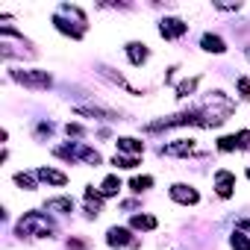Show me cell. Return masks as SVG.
Listing matches in <instances>:
<instances>
[{"mask_svg": "<svg viewBox=\"0 0 250 250\" xmlns=\"http://www.w3.org/2000/svg\"><path fill=\"white\" fill-rule=\"evenodd\" d=\"M229 112H232V100L224 97L221 91H212L203 103V127H218L221 121H227Z\"/></svg>", "mask_w": 250, "mask_h": 250, "instance_id": "obj_1", "label": "cell"}, {"mask_svg": "<svg viewBox=\"0 0 250 250\" xmlns=\"http://www.w3.org/2000/svg\"><path fill=\"white\" fill-rule=\"evenodd\" d=\"M18 229L24 232V235H39V238H50L53 232H56V227L47 221V215H42V212H27L21 221H18Z\"/></svg>", "mask_w": 250, "mask_h": 250, "instance_id": "obj_2", "label": "cell"}, {"mask_svg": "<svg viewBox=\"0 0 250 250\" xmlns=\"http://www.w3.org/2000/svg\"><path fill=\"white\" fill-rule=\"evenodd\" d=\"M12 80H18L27 88H47L50 85V74L47 71H12Z\"/></svg>", "mask_w": 250, "mask_h": 250, "instance_id": "obj_3", "label": "cell"}, {"mask_svg": "<svg viewBox=\"0 0 250 250\" xmlns=\"http://www.w3.org/2000/svg\"><path fill=\"white\" fill-rule=\"evenodd\" d=\"M162 153H165V156H200L203 150L197 147V142H194V139H177V142L165 145V147H162Z\"/></svg>", "mask_w": 250, "mask_h": 250, "instance_id": "obj_4", "label": "cell"}, {"mask_svg": "<svg viewBox=\"0 0 250 250\" xmlns=\"http://www.w3.org/2000/svg\"><path fill=\"white\" fill-rule=\"evenodd\" d=\"M171 197L177 200V203H186V206H194L197 200H200V194L191 188V186H183V183H177V186H171Z\"/></svg>", "mask_w": 250, "mask_h": 250, "instance_id": "obj_5", "label": "cell"}, {"mask_svg": "<svg viewBox=\"0 0 250 250\" xmlns=\"http://www.w3.org/2000/svg\"><path fill=\"white\" fill-rule=\"evenodd\" d=\"M186 24L180 21V18H165L162 24H159V33L165 36V39H180V36H186Z\"/></svg>", "mask_w": 250, "mask_h": 250, "instance_id": "obj_6", "label": "cell"}, {"mask_svg": "<svg viewBox=\"0 0 250 250\" xmlns=\"http://www.w3.org/2000/svg\"><path fill=\"white\" fill-rule=\"evenodd\" d=\"M215 188H218L221 197H229L232 188H235V177H232L229 171H218V174H215Z\"/></svg>", "mask_w": 250, "mask_h": 250, "instance_id": "obj_7", "label": "cell"}, {"mask_svg": "<svg viewBox=\"0 0 250 250\" xmlns=\"http://www.w3.org/2000/svg\"><path fill=\"white\" fill-rule=\"evenodd\" d=\"M106 241H109L112 247H124V244H136V241L130 238V232H127V229H121V227H112V229H109V235H106Z\"/></svg>", "mask_w": 250, "mask_h": 250, "instance_id": "obj_8", "label": "cell"}, {"mask_svg": "<svg viewBox=\"0 0 250 250\" xmlns=\"http://www.w3.org/2000/svg\"><path fill=\"white\" fill-rule=\"evenodd\" d=\"M127 56H130L133 65H145L147 62V47L139 44V42H133V44H127Z\"/></svg>", "mask_w": 250, "mask_h": 250, "instance_id": "obj_9", "label": "cell"}, {"mask_svg": "<svg viewBox=\"0 0 250 250\" xmlns=\"http://www.w3.org/2000/svg\"><path fill=\"white\" fill-rule=\"evenodd\" d=\"M39 180H44L50 186H65L68 183V177L62 171H53V168H39Z\"/></svg>", "mask_w": 250, "mask_h": 250, "instance_id": "obj_10", "label": "cell"}, {"mask_svg": "<svg viewBox=\"0 0 250 250\" xmlns=\"http://www.w3.org/2000/svg\"><path fill=\"white\" fill-rule=\"evenodd\" d=\"M200 44H203V50H209V53H224V50H227L224 39H218V36H212V33H206Z\"/></svg>", "mask_w": 250, "mask_h": 250, "instance_id": "obj_11", "label": "cell"}, {"mask_svg": "<svg viewBox=\"0 0 250 250\" xmlns=\"http://www.w3.org/2000/svg\"><path fill=\"white\" fill-rule=\"evenodd\" d=\"M47 209L50 212H71L74 209V200L71 197H53V200H47Z\"/></svg>", "mask_w": 250, "mask_h": 250, "instance_id": "obj_12", "label": "cell"}, {"mask_svg": "<svg viewBox=\"0 0 250 250\" xmlns=\"http://www.w3.org/2000/svg\"><path fill=\"white\" fill-rule=\"evenodd\" d=\"M118 150H127V153H142L145 145L136 142V139H118Z\"/></svg>", "mask_w": 250, "mask_h": 250, "instance_id": "obj_13", "label": "cell"}, {"mask_svg": "<svg viewBox=\"0 0 250 250\" xmlns=\"http://www.w3.org/2000/svg\"><path fill=\"white\" fill-rule=\"evenodd\" d=\"M53 24H56V30H62V33H68L71 39H83V30H77V27H71V24H68V21H62L59 15L53 18Z\"/></svg>", "mask_w": 250, "mask_h": 250, "instance_id": "obj_14", "label": "cell"}, {"mask_svg": "<svg viewBox=\"0 0 250 250\" xmlns=\"http://www.w3.org/2000/svg\"><path fill=\"white\" fill-rule=\"evenodd\" d=\"M118 188H121V180H118V177H106L103 186H100V194L112 197V194H118Z\"/></svg>", "mask_w": 250, "mask_h": 250, "instance_id": "obj_15", "label": "cell"}, {"mask_svg": "<svg viewBox=\"0 0 250 250\" xmlns=\"http://www.w3.org/2000/svg\"><path fill=\"white\" fill-rule=\"evenodd\" d=\"M133 227L136 229H156V218L153 215H136L133 218Z\"/></svg>", "mask_w": 250, "mask_h": 250, "instance_id": "obj_16", "label": "cell"}, {"mask_svg": "<svg viewBox=\"0 0 250 250\" xmlns=\"http://www.w3.org/2000/svg\"><path fill=\"white\" fill-rule=\"evenodd\" d=\"M194 88H197V77H191V80H183V83L177 85V97H188Z\"/></svg>", "mask_w": 250, "mask_h": 250, "instance_id": "obj_17", "label": "cell"}, {"mask_svg": "<svg viewBox=\"0 0 250 250\" xmlns=\"http://www.w3.org/2000/svg\"><path fill=\"white\" fill-rule=\"evenodd\" d=\"M150 186H153V177H133V183H130L133 191H147Z\"/></svg>", "mask_w": 250, "mask_h": 250, "instance_id": "obj_18", "label": "cell"}, {"mask_svg": "<svg viewBox=\"0 0 250 250\" xmlns=\"http://www.w3.org/2000/svg\"><path fill=\"white\" fill-rule=\"evenodd\" d=\"M229 244H232V250H250V241H247V238H244L241 232H232Z\"/></svg>", "mask_w": 250, "mask_h": 250, "instance_id": "obj_19", "label": "cell"}, {"mask_svg": "<svg viewBox=\"0 0 250 250\" xmlns=\"http://www.w3.org/2000/svg\"><path fill=\"white\" fill-rule=\"evenodd\" d=\"M218 147H221L224 153H229V150H235V147H238V139H235V136H224V139L218 142Z\"/></svg>", "mask_w": 250, "mask_h": 250, "instance_id": "obj_20", "label": "cell"}, {"mask_svg": "<svg viewBox=\"0 0 250 250\" xmlns=\"http://www.w3.org/2000/svg\"><path fill=\"white\" fill-rule=\"evenodd\" d=\"M15 183H18L21 188H27V191H33V188H36V180H33L30 174H15Z\"/></svg>", "mask_w": 250, "mask_h": 250, "instance_id": "obj_21", "label": "cell"}, {"mask_svg": "<svg viewBox=\"0 0 250 250\" xmlns=\"http://www.w3.org/2000/svg\"><path fill=\"white\" fill-rule=\"evenodd\" d=\"M115 165H118V168H136L139 159H136V156H115Z\"/></svg>", "mask_w": 250, "mask_h": 250, "instance_id": "obj_22", "label": "cell"}, {"mask_svg": "<svg viewBox=\"0 0 250 250\" xmlns=\"http://www.w3.org/2000/svg\"><path fill=\"white\" fill-rule=\"evenodd\" d=\"M238 91H241V97H250V80L247 77L238 80Z\"/></svg>", "mask_w": 250, "mask_h": 250, "instance_id": "obj_23", "label": "cell"}, {"mask_svg": "<svg viewBox=\"0 0 250 250\" xmlns=\"http://www.w3.org/2000/svg\"><path fill=\"white\" fill-rule=\"evenodd\" d=\"M235 139H238V147H244V150L250 147V133H247V130H244V133H238Z\"/></svg>", "mask_w": 250, "mask_h": 250, "instance_id": "obj_24", "label": "cell"}, {"mask_svg": "<svg viewBox=\"0 0 250 250\" xmlns=\"http://www.w3.org/2000/svg\"><path fill=\"white\" fill-rule=\"evenodd\" d=\"M68 136H83V127H80V124H68Z\"/></svg>", "mask_w": 250, "mask_h": 250, "instance_id": "obj_25", "label": "cell"}, {"mask_svg": "<svg viewBox=\"0 0 250 250\" xmlns=\"http://www.w3.org/2000/svg\"><path fill=\"white\" fill-rule=\"evenodd\" d=\"M247 56H250V50H247Z\"/></svg>", "mask_w": 250, "mask_h": 250, "instance_id": "obj_26", "label": "cell"}, {"mask_svg": "<svg viewBox=\"0 0 250 250\" xmlns=\"http://www.w3.org/2000/svg\"><path fill=\"white\" fill-rule=\"evenodd\" d=\"M247 177H250V171H247Z\"/></svg>", "mask_w": 250, "mask_h": 250, "instance_id": "obj_27", "label": "cell"}]
</instances>
